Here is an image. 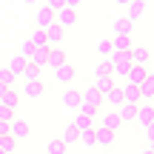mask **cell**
Wrapping results in <instances>:
<instances>
[{
  "mask_svg": "<svg viewBox=\"0 0 154 154\" xmlns=\"http://www.w3.org/2000/svg\"><path fill=\"white\" fill-rule=\"evenodd\" d=\"M77 20H80V11L77 9H69V6H63V9L54 11V23L63 29V32H69V29L77 26Z\"/></svg>",
  "mask_w": 154,
  "mask_h": 154,
  "instance_id": "obj_1",
  "label": "cell"
},
{
  "mask_svg": "<svg viewBox=\"0 0 154 154\" xmlns=\"http://www.w3.org/2000/svg\"><path fill=\"white\" fill-rule=\"evenodd\" d=\"M29 134H32L29 120H20V117H11V120H9V137L11 140H26Z\"/></svg>",
  "mask_w": 154,
  "mask_h": 154,
  "instance_id": "obj_2",
  "label": "cell"
},
{
  "mask_svg": "<svg viewBox=\"0 0 154 154\" xmlns=\"http://www.w3.org/2000/svg\"><path fill=\"white\" fill-rule=\"evenodd\" d=\"M51 72H54V80L60 83V86H72V83H74V77H77V69L72 66V63H63V66L51 69Z\"/></svg>",
  "mask_w": 154,
  "mask_h": 154,
  "instance_id": "obj_3",
  "label": "cell"
},
{
  "mask_svg": "<svg viewBox=\"0 0 154 154\" xmlns=\"http://www.w3.org/2000/svg\"><path fill=\"white\" fill-rule=\"evenodd\" d=\"M43 32H46V46H49V49H60V46H63V40H66V32H63L57 23H51V26H49V29H43Z\"/></svg>",
  "mask_w": 154,
  "mask_h": 154,
  "instance_id": "obj_4",
  "label": "cell"
},
{
  "mask_svg": "<svg viewBox=\"0 0 154 154\" xmlns=\"http://www.w3.org/2000/svg\"><path fill=\"white\" fill-rule=\"evenodd\" d=\"M128 63L131 66H149L151 63V51L146 46H131L128 49Z\"/></svg>",
  "mask_w": 154,
  "mask_h": 154,
  "instance_id": "obj_5",
  "label": "cell"
},
{
  "mask_svg": "<svg viewBox=\"0 0 154 154\" xmlns=\"http://www.w3.org/2000/svg\"><path fill=\"white\" fill-rule=\"evenodd\" d=\"M97 126H103V128H109V131H114V134H120L123 131V126H126V123L120 120V114H117V111H106L103 117H100V123Z\"/></svg>",
  "mask_w": 154,
  "mask_h": 154,
  "instance_id": "obj_6",
  "label": "cell"
},
{
  "mask_svg": "<svg viewBox=\"0 0 154 154\" xmlns=\"http://www.w3.org/2000/svg\"><path fill=\"white\" fill-rule=\"evenodd\" d=\"M43 94H46L43 80H23V97H29V100H40Z\"/></svg>",
  "mask_w": 154,
  "mask_h": 154,
  "instance_id": "obj_7",
  "label": "cell"
},
{
  "mask_svg": "<svg viewBox=\"0 0 154 154\" xmlns=\"http://www.w3.org/2000/svg\"><path fill=\"white\" fill-rule=\"evenodd\" d=\"M146 77H149V69L146 66H128V72H126V80L131 83V86H137V88L143 86Z\"/></svg>",
  "mask_w": 154,
  "mask_h": 154,
  "instance_id": "obj_8",
  "label": "cell"
},
{
  "mask_svg": "<svg viewBox=\"0 0 154 154\" xmlns=\"http://www.w3.org/2000/svg\"><path fill=\"white\" fill-rule=\"evenodd\" d=\"M80 100H83V91H77V88L66 86V91H63V106H66V109H72V111H77Z\"/></svg>",
  "mask_w": 154,
  "mask_h": 154,
  "instance_id": "obj_9",
  "label": "cell"
},
{
  "mask_svg": "<svg viewBox=\"0 0 154 154\" xmlns=\"http://www.w3.org/2000/svg\"><path fill=\"white\" fill-rule=\"evenodd\" d=\"M128 11H126V20H131V23H137L140 17H143V11H146V0H128Z\"/></svg>",
  "mask_w": 154,
  "mask_h": 154,
  "instance_id": "obj_10",
  "label": "cell"
},
{
  "mask_svg": "<svg viewBox=\"0 0 154 154\" xmlns=\"http://www.w3.org/2000/svg\"><path fill=\"white\" fill-rule=\"evenodd\" d=\"M134 120L143 123V126H146V123H154V106L149 103V100H143V103L137 106V117H134Z\"/></svg>",
  "mask_w": 154,
  "mask_h": 154,
  "instance_id": "obj_11",
  "label": "cell"
},
{
  "mask_svg": "<svg viewBox=\"0 0 154 154\" xmlns=\"http://www.w3.org/2000/svg\"><path fill=\"white\" fill-rule=\"evenodd\" d=\"M63 63H69V54L63 51V46H60V49H49V57H46V66L57 69V66H63Z\"/></svg>",
  "mask_w": 154,
  "mask_h": 154,
  "instance_id": "obj_12",
  "label": "cell"
},
{
  "mask_svg": "<svg viewBox=\"0 0 154 154\" xmlns=\"http://www.w3.org/2000/svg\"><path fill=\"white\" fill-rule=\"evenodd\" d=\"M123 100H126V103H131V106H140V103H143V94H140L137 86L126 83V86H123Z\"/></svg>",
  "mask_w": 154,
  "mask_h": 154,
  "instance_id": "obj_13",
  "label": "cell"
},
{
  "mask_svg": "<svg viewBox=\"0 0 154 154\" xmlns=\"http://www.w3.org/2000/svg\"><path fill=\"white\" fill-rule=\"evenodd\" d=\"M94 137H97V146H111L117 134L109 131V128H103V126H97V120H94Z\"/></svg>",
  "mask_w": 154,
  "mask_h": 154,
  "instance_id": "obj_14",
  "label": "cell"
},
{
  "mask_svg": "<svg viewBox=\"0 0 154 154\" xmlns=\"http://www.w3.org/2000/svg\"><path fill=\"white\" fill-rule=\"evenodd\" d=\"M103 103H109V109H111V111H117L123 103H126V100H123V88H117V86H114V88H111V91L103 97Z\"/></svg>",
  "mask_w": 154,
  "mask_h": 154,
  "instance_id": "obj_15",
  "label": "cell"
},
{
  "mask_svg": "<svg viewBox=\"0 0 154 154\" xmlns=\"http://www.w3.org/2000/svg\"><path fill=\"white\" fill-rule=\"evenodd\" d=\"M111 32H114V34H123V37H131L134 23H131V20H126V17H117L114 26H111Z\"/></svg>",
  "mask_w": 154,
  "mask_h": 154,
  "instance_id": "obj_16",
  "label": "cell"
},
{
  "mask_svg": "<svg viewBox=\"0 0 154 154\" xmlns=\"http://www.w3.org/2000/svg\"><path fill=\"white\" fill-rule=\"evenodd\" d=\"M0 103H3L6 109L17 111V106H20V94H17L14 88H6V94H3V97H0Z\"/></svg>",
  "mask_w": 154,
  "mask_h": 154,
  "instance_id": "obj_17",
  "label": "cell"
},
{
  "mask_svg": "<svg viewBox=\"0 0 154 154\" xmlns=\"http://www.w3.org/2000/svg\"><path fill=\"white\" fill-rule=\"evenodd\" d=\"M100 109H103V106H97V103H88V100H80V106H77V111H80V114H86V117H91V120H97Z\"/></svg>",
  "mask_w": 154,
  "mask_h": 154,
  "instance_id": "obj_18",
  "label": "cell"
},
{
  "mask_svg": "<svg viewBox=\"0 0 154 154\" xmlns=\"http://www.w3.org/2000/svg\"><path fill=\"white\" fill-rule=\"evenodd\" d=\"M54 23V11L46 6V9H37V29H49Z\"/></svg>",
  "mask_w": 154,
  "mask_h": 154,
  "instance_id": "obj_19",
  "label": "cell"
},
{
  "mask_svg": "<svg viewBox=\"0 0 154 154\" xmlns=\"http://www.w3.org/2000/svg\"><path fill=\"white\" fill-rule=\"evenodd\" d=\"M26 63H29V60H26L23 54H14V57L9 60V66H6V69H9L14 77H20V74H23V69H26Z\"/></svg>",
  "mask_w": 154,
  "mask_h": 154,
  "instance_id": "obj_20",
  "label": "cell"
},
{
  "mask_svg": "<svg viewBox=\"0 0 154 154\" xmlns=\"http://www.w3.org/2000/svg\"><path fill=\"white\" fill-rule=\"evenodd\" d=\"M117 83H114V77H97V83H94V88L100 91V97H106V94L114 88Z\"/></svg>",
  "mask_w": 154,
  "mask_h": 154,
  "instance_id": "obj_21",
  "label": "cell"
},
{
  "mask_svg": "<svg viewBox=\"0 0 154 154\" xmlns=\"http://www.w3.org/2000/svg\"><path fill=\"white\" fill-rule=\"evenodd\" d=\"M117 114H120V120H123V123H131L134 117H137V106H131V103H123L120 109H117Z\"/></svg>",
  "mask_w": 154,
  "mask_h": 154,
  "instance_id": "obj_22",
  "label": "cell"
},
{
  "mask_svg": "<svg viewBox=\"0 0 154 154\" xmlns=\"http://www.w3.org/2000/svg\"><path fill=\"white\" fill-rule=\"evenodd\" d=\"M131 37H123V34H114V40H111V51H128L131 49Z\"/></svg>",
  "mask_w": 154,
  "mask_h": 154,
  "instance_id": "obj_23",
  "label": "cell"
},
{
  "mask_svg": "<svg viewBox=\"0 0 154 154\" xmlns=\"http://www.w3.org/2000/svg\"><path fill=\"white\" fill-rule=\"evenodd\" d=\"M63 143H66V146H74L77 143V140H80V131H77V128H74V123H69V126L66 128H63Z\"/></svg>",
  "mask_w": 154,
  "mask_h": 154,
  "instance_id": "obj_24",
  "label": "cell"
},
{
  "mask_svg": "<svg viewBox=\"0 0 154 154\" xmlns=\"http://www.w3.org/2000/svg\"><path fill=\"white\" fill-rule=\"evenodd\" d=\"M46 57H49V49H34V54L29 57V63L37 69H46Z\"/></svg>",
  "mask_w": 154,
  "mask_h": 154,
  "instance_id": "obj_25",
  "label": "cell"
},
{
  "mask_svg": "<svg viewBox=\"0 0 154 154\" xmlns=\"http://www.w3.org/2000/svg\"><path fill=\"white\" fill-rule=\"evenodd\" d=\"M140 94H143V100H151V94H154V72H149V77L143 80V86H140Z\"/></svg>",
  "mask_w": 154,
  "mask_h": 154,
  "instance_id": "obj_26",
  "label": "cell"
},
{
  "mask_svg": "<svg viewBox=\"0 0 154 154\" xmlns=\"http://www.w3.org/2000/svg\"><path fill=\"white\" fill-rule=\"evenodd\" d=\"M46 154H69V146L63 143V140H51V143L46 146Z\"/></svg>",
  "mask_w": 154,
  "mask_h": 154,
  "instance_id": "obj_27",
  "label": "cell"
},
{
  "mask_svg": "<svg viewBox=\"0 0 154 154\" xmlns=\"http://www.w3.org/2000/svg\"><path fill=\"white\" fill-rule=\"evenodd\" d=\"M29 43H32L34 49H49V46H46V32H43V29H37V32L29 37Z\"/></svg>",
  "mask_w": 154,
  "mask_h": 154,
  "instance_id": "obj_28",
  "label": "cell"
},
{
  "mask_svg": "<svg viewBox=\"0 0 154 154\" xmlns=\"http://www.w3.org/2000/svg\"><path fill=\"white\" fill-rule=\"evenodd\" d=\"M91 126H94L91 117H86V114L77 111V117H74V128H77V131H86V128H91Z\"/></svg>",
  "mask_w": 154,
  "mask_h": 154,
  "instance_id": "obj_29",
  "label": "cell"
},
{
  "mask_svg": "<svg viewBox=\"0 0 154 154\" xmlns=\"http://www.w3.org/2000/svg\"><path fill=\"white\" fill-rule=\"evenodd\" d=\"M94 77H111V63H109V57L100 60L97 66H94Z\"/></svg>",
  "mask_w": 154,
  "mask_h": 154,
  "instance_id": "obj_30",
  "label": "cell"
},
{
  "mask_svg": "<svg viewBox=\"0 0 154 154\" xmlns=\"http://www.w3.org/2000/svg\"><path fill=\"white\" fill-rule=\"evenodd\" d=\"M14 149H17V140H11L9 134L0 137V151H3V154H14Z\"/></svg>",
  "mask_w": 154,
  "mask_h": 154,
  "instance_id": "obj_31",
  "label": "cell"
},
{
  "mask_svg": "<svg viewBox=\"0 0 154 154\" xmlns=\"http://www.w3.org/2000/svg\"><path fill=\"white\" fill-rule=\"evenodd\" d=\"M83 100H88V103H97V106H103V97H100V91H97L94 86L83 91Z\"/></svg>",
  "mask_w": 154,
  "mask_h": 154,
  "instance_id": "obj_32",
  "label": "cell"
},
{
  "mask_svg": "<svg viewBox=\"0 0 154 154\" xmlns=\"http://www.w3.org/2000/svg\"><path fill=\"white\" fill-rule=\"evenodd\" d=\"M0 83H3L6 88H14V83H17V77L9 72V69H0Z\"/></svg>",
  "mask_w": 154,
  "mask_h": 154,
  "instance_id": "obj_33",
  "label": "cell"
},
{
  "mask_svg": "<svg viewBox=\"0 0 154 154\" xmlns=\"http://www.w3.org/2000/svg\"><path fill=\"white\" fill-rule=\"evenodd\" d=\"M23 80H40V69L37 66H32V63H26V69H23Z\"/></svg>",
  "mask_w": 154,
  "mask_h": 154,
  "instance_id": "obj_34",
  "label": "cell"
},
{
  "mask_svg": "<svg viewBox=\"0 0 154 154\" xmlns=\"http://www.w3.org/2000/svg\"><path fill=\"white\" fill-rule=\"evenodd\" d=\"M80 140L86 146H97V137H94V126L91 128H86V131H80Z\"/></svg>",
  "mask_w": 154,
  "mask_h": 154,
  "instance_id": "obj_35",
  "label": "cell"
},
{
  "mask_svg": "<svg viewBox=\"0 0 154 154\" xmlns=\"http://www.w3.org/2000/svg\"><path fill=\"white\" fill-rule=\"evenodd\" d=\"M11 117H14V111H11V109H6V106L0 103V123H9Z\"/></svg>",
  "mask_w": 154,
  "mask_h": 154,
  "instance_id": "obj_36",
  "label": "cell"
},
{
  "mask_svg": "<svg viewBox=\"0 0 154 154\" xmlns=\"http://www.w3.org/2000/svg\"><path fill=\"white\" fill-rule=\"evenodd\" d=\"M97 51L109 57V54H111V40H100V43H97Z\"/></svg>",
  "mask_w": 154,
  "mask_h": 154,
  "instance_id": "obj_37",
  "label": "cell"
},
{
  "mask_svg": "<svg viewBox=\"0 0 154 154\" xmlns=\"http://www.w3.org/2000/svg\"><path fill=\"white\" fill-rule=\"evenodd\" d=\"M20 54H23V57H26V60H29V57H32V54H34V46H32V43H29V40H26V43H23V49H20Z\"/></svg>",
  "mask_w": 154,
  "mask_h": 154,
  "instance_id": "obj_38",
  "label": "cell"
},
{
  "mask_svg": "<svg viewBox=\"0 0 154 154\" xmlns=\"http://www.w3.org/2000/svg\"><path fill=\"white\" fill-rule=\"evenodd\" d=\"M63 6H66V0H49V9H51V11L63 9Z\"/></svg>",
  "mask_w": 154,
  "mask_h": 154,
  "instance_id": "obj_39",
  "label": "cell"
},
{
  "mask_svg": "<svg viewBox=\"0 0 154 154\" xmlns=\"http://www.w3.org/2000/svg\"><path fill=\"white\" fill-rule=\"evenodd\" d=\"M146 137H149V143H151V140H154V123H146Z\"/></svg>",
  "mask_w": 154,
  "mask_h": 154,
  "instance_id": "obj_40",
  "label": "cell"
},
{
  "mask_svg": "<svg viewBox=\"0 0 154 154\" xmlns=\"http://www.w3.org/2000/svg\"><path fill=\"white\" fill-rule=\"evenodd\" d=\"M66 6H69V9H80L83 0H66Z\"/></svg>",
  "mask_w": 154,
  "mask_h": 154,
  "instance_id": "obj_41",
  "label": "cell"
},
{
  "mask_svg": "<svg viewBox=\"0 0 154 154\" xmlns=\"http://www.w3.org/2000/svg\"><path fill=\"white\" fill-rule=\"evenodd\" d=\"M9 134V123H0V137H6Z\"/></svg>",
  "mask_w": 154,
  "mask_h": 154,
  "instance_id": "obj_42",
  "label": "cell"
},
{
  "mask_svg": "<svg viewBox=\"0 0 154 154\" xmlns=\"http://www.w3.org/2000/svg\"><path fill=\"white\" fill-rule=\"evenodd\" d=\"M3 94H6V86H3V83H0V97H3Z\"/></svg>",
  "mask_w": 154,
  "mask_h": 154,
  "instance_id": "obj_43",
  "label": "cell"
},
{
  "mask_svg": "<svg viewBox=\"0 0 154 154\" xmlns=\"http://www.w3.org/2000/svg\"><path fill=\"white\" fill-rule=\"evenodd\" d=\"M114 3H117V6H126V3H128V0H114Z\"/></svg>",
  "mask_w": 154,
  "mask_h": 154,
  "instance_id": "obj_44",
  "label": "cell"
},
{
  "mask_svg": "<svg viewBox=\"0 0 154 154\" xmlns=\"http://www.w3.org/2000/svg\"><path fill=\"white\" fill-rule=\"evenodd\" d=\"M149 151H151V154H154V140H151V143H149Z\"/></svg>",
  "mask_w": 154,
  "mask_h": 154,
  "instance_id": "obj_45",
  "label": "cell"
},
{
  "mask_svg": "<svg viewBox=\"0 0 154 154\" xmlns=\"http://www.w3.org/2000/svg\"><path fill=\"white\" fill-rule=\"evenodd\" d=\"M140 154H151V151H149V149H143V151H140Z\"/></svg>",
  "mask_w": 154,
  "mask_h": 154,
  "instance_id": "obj_46",
  "label": "cell"
},
{
  "mask_svg": "<svg viewBox=\"0 0 154 154\" xmlns=\"http://www.w3.org/2000/svg\"><path fill=\"white\" fill-rule=\"evenodd\" d=\"M149 103H151V106H154V94H151V100H149Z\"/></svg>",
  "mask_w": 154,
  "mask_h": 154,
  "instance_id": "obj_47",
  "label": "cell"
},
{
  "mask_svg": "<svg viewBox=\"0 0 154 154\" xmlns=\"http://www.w3.org/2000/svg\"><path fill=\"white\" fill-rule=\"evenodd\" d=\"M23 3H34V0H23Z\"/></svg>",
  "mask_w": 154,
  "mask_h": 154,
  "instance_id": "obj_48",
  "label": "cell"
},
{
  "mask_svg": "<svg viewBox=\"0 0 154 154\" xmlns=\"http://www.w3.org/2000/svg\"><path fill=\"white\" fill-rule=\"evenodd\" d=\"M109 154H120V151H109Z\"/></svg>",
  "mask_w": 154,
  "mask_h": 154,
  "instance_id": "obj_49",
  "label": "cell"
},
{
  "mask_svg": "<svg viewBox=\"0 0 154 154\" xmlns=\"http://www.w3.org/2000/svg\"><path fill=\"white\" fill-rule=\"evenodd\" d=\"M151 60H154V54H151Z\"/></svg>",
  "mask_w": 154,
  "mask_h": 154,
  "instance_id": "obj_50",
  "label": "cell"
},
{
  "mask_svg": "<svg viewBox=\"0 0 154 154\" xmlns=\"http://www.w3.org/2000/svg\"><path fill=\"white\" fill-rule=\"evenodd\" d=\"M0 154H3V151H0Z\"/></svg>",
  "mask_w": 154,
  "mask_h": 154,
  "instance_id": "obj_51",
  "label": "cell"
}]
</instances>
